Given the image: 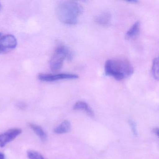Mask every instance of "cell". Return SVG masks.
<instances>
[{"mask_svg": "<svg viewBox=\"0 0 159 159\" xmlns=\"http://www.w3.org/2000/svg\"><path fill=\"white\" fill-rule=\"evenodd\" d=\"M73 109L85 111L88 115L92 117L94 116V113L93 110L86 102L84 101H80L76 102L73 107Z\"/></svg>", "mask_w": 159, "mask_h": 159, "instance_id": "ba28073f", "label": "cell"}, {"mask_svg": "<svg viewBox=\"0 0 159 159\" xmlns=\"http://www.w3.org/2000/svg\"><path fill=\"white\" fill-rule=\"evenodd\" d=\"M39 79L43 81L53 82L60 80H75L79 78L78 75L70 73H60L57 74H41Z\"/></svg>", "mask_w": 159, "mask_h": 159, "instance_id": "5b68a950", "label": "cell"}, {"mask_svg": "<svg viewBox=\"0 0 159 159\" xmlns=\"http://www.w3.org/2000/svg\"><path fill=\"white\" fill-rule=\"evenodd\" d=\"M127 2H129V3H136L139 2L138 1H136V0H134V1H127Z\"/></svg>", "mask_w": 159, "mask_h": 159, "instance_id": "e0dca14e", "label": "cell"}, {"mask_svg": "<svg viewBox=\"0 0 159 159\" xmlns=\"http://www.w3.org/2000/svg\"><path fill=\"white\" fill-rule=\"evenodd\" d=\"M1 33H0V37H1Z\"/></svg>", "mask_w": 159, "mask_h": 159, "instance_id": "ffe728a7", "label": "cell"}, {"mask_svg": "<svg viewBox=\"0 0 159 159\" xmlns=\"http://www.w3.org/2000/svg\"><path fill=\"white\" fill-rule=\"evenodd\" d=\"M129 124H130V126H131L133 133H134V134L135 135H136V125L134 122L132 120H129Z\"/></svg>", "mask_w": 159, "mask_h": 159, "instance_id": "5bb4252c", "label": "cell"}, {"mask_svg": "<svg viewBox=\"0 0 159 159\" xmlns=\"http://www.w3.org/2000/svg\"><path fill=\"white\" fill-rule=\"evenodd\" d=\"M83 11L82 6L77 2L64 1L60 2L57 6V16L63 24L74 25L77 24Z\"/></svg>", "mask_w": 159, "mask_h": 159, "instance_id": "6da1fadb", "label": "cell"}, {"mask_svg": "<svg viewBox=\"0 0 159 159\" xmlns=\"http://www.w3.org/2000/svg\"><path fill=\"white\" fill-rule=\"evenodd\" d=\"M153 133H154L155 134H156V135L158 136V134H159V129H158V128H155L153 129V131H152Z\"/></svg>", "mask_w": 159, "mask_h": 159, "instance_id": "2e32d148", "label": "cell"}, {"mask_svg": "<svg viewBox=\"0 0 159 159\" xmlns=\"http://www.w3.org/2000/svg\"><path fill=\"white\" fill-rule=\"evenodd\" d=\"M70 129V124L68 120L63 121L54 129L55 133L57 134H65L67 133Z\"/></svg>", "mask_w": 159, "mask_h": 159, "instance_id": "8fae6325", "label": "cell"}, {"mask_svg": "<svg viewBox=\"0 0 159 159\" xmlns=\"http://www.w3.org/2000/svg\"><path fill=\"white\" fill-rule=\"evenodd\" d=\"M2 8V5L1 3H0V11H1Z\"/></svg>", "mask_w": 159, "mask_h": 159, "instance_id": "d6986e66", "label": "cell"}, {"mask_svg": "<svg viewBox=\"0 0 159 159\" xmlns=\"http://www.w3.org/2000/svg\"><path fill=\"white\" fill-rule=\"evenodd\" d=\"M106 75L118 81H121L128 78L134 73V69L131 63L125 59L115 58L109 59L105 64Z\"/></svg>", "mask_w": 159, "mask_h": 159, "instance_id": "7a4b0ae2", "label": "cell"}, {"mask_svg": "<svg viewBox=\"0 0 159 159\" xmlns=\"http://www.w3.org/2000/svg\"><path fill=\"white\" fill-rule=\"evenodd\" d=\"M151 73L155 80H159V58L158 57L154 58L152 61Z\"/></svg>", "mask_w": 159, "mask_h": 159, "instance_id": "7c38bea8", "label": "cell"}, {"mask_svg": "<svg viewBox=\"0 0 159 159\" xmlns=\"http://www.w3.org/2000/svg\"><path fill=\"white\" fill-rule=\"evenodd\" d=\"M29 125L31 129L39 136L42 141H46L47 139V134L41 127L32 123L30 124Z\"/></svg>", "mask_w": 159, "mask_h": 159, "instance_id": "30bf717a", "label": "cell"}, {"mask_svg": "<svg viewBox=\"0 0 159 159\" xmlns=\"http://www.w3.org/2000/svg\"><path fill=\"white\" fill-rule=\"evenodd\" d=\"M27 156L29 159H44L41 154L35 151H28Z\"/></svg>", "mask_w": 159, "mask_h": 159, "instance_id": "4fadbf2b", "label": "cell"}, {"mask_svg": "<svg viewBox=\"0 0 159 159\" xmlns=\"http://www.w3.org/2000/svg\"><path fill=\"white\" fill-rule=\"evenodd\" d=\"M16 38L12 35H6L0 39V54L7 52L17 46Z\"/></svg>", "mask_w": 159, "mask_h": 159, "instance_id": "277c9868", "label": "cell"}, {"mask_svg": "<svg viewBox=\"0 0 159 159\" xmlns=\"http://www.w3.org/2000/svg\"><path fill=\"white\" fill-rule=\"evenodd\" d=\"M17 107H18L20 108V109H23L25 108L26 107V105L24 103H19L18 104H17Z\"/></svg>", "mask_w": 159, "mask_h": 159, "instance_id": "9a60e30c", "label": "cell"}, {"mask_svg": "<svg viewBox=\"0 0 159 159\" xmlns=\"http://www.w3.org/2000/svg\"><path fill=\"white\" fill-rule=\"evenodd\" d=\"M140 29V23L137 22L133 25L125 34V38L131 39L135 38L139 34Z\"/></svg>", "mask_w": 159, "mask_h": 159, "instance_id": "9c48e42d", "label": "cell"}, {"mask_svg": "<svg viewBox=\"0 0 159 159\" xmlns=\"http://www.w3.org/2000/svg\"><path fill=\"white\" fill-rule=\"evenodd\" d=\"M95 20L98 24L101 25H109L111 22V14L108 11H103L96 16Z\"/></svg>", "mask_w": 159, "mask_h": 159, "instance_id": "52a82bcc", "label": "cell"}, {"mask_svg": "<svg viewBox=\"0 0 159 159\" xmlns=\"http://www.w3.org/2000/svg\"><path fill=\"white\" fill-rule=\"evenodd\" d=\"M73 57V52L65 45L58 46L56 49L51 61L50 68L53 72H57L60 70L65 59L71 60Z\"/></svg>", "mask_w": 159, "mask_h": 159, "instance_id": "3957f363", "label": "cell"}, {"mask_svg": "<svg viewBox=\"0 0 159 159\" xmlns=\"http://www.w3.org/2000/svg\"><path fill=\"white\" fill-rule=\"evenodd\" d=\"M22 133V130L19 128H14L0 134V147H4L6 144L13 140L17 136Z\"/></svg>", "mask_w": 159, "mask_h": 159, "instance_id": "8992f818", "label": "cell"}, {"mask_svg": "<svg viewBox=\"0 0 159 159\" xmlns=\"http://www.w3.org/2000/svg\"><path fill=\"white\" fill-rule=\"evenodd\" d=\"M0 159H4V155L3 153L0 152Z\"/></svg>", "mask_w": 159, "mask_h": 159, "instance_id": "ac0fdd59", "label": "cell"}]
</instances>
